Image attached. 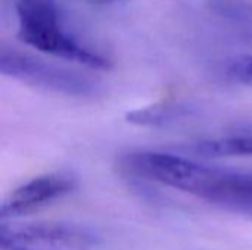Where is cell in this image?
Masks as SVG:
<instances>
[{
	"label": "cell",
	"instance_id": "7a4b0ae2",
	"mask_svg": "<svg viewBox=\"0 0 252 250\" xmlns=\"http://www.w3.org/2000/svg\"><path fill=\"white\" fill-rule=\"evenodd\" d=\"M0 71L4 77L15 78L24 84L58 94L90 97L100 91V85L84 74L13 49L1 50Z\"/></svg>",
	"mask_w": 252,
	"mask_h": 250
},
{
	"label": "cell",
	"instance_id": "9c48e42d",
	"mask_svg": "<svg viewBox=\"0 0 252 250\" xmlns=\"http://www.w3.org/2000/svg\"><path fill=\"white\" fill-rule=\"evenodd\" d=\"M87 1L94 3V4H115V3H123L128 0H87Z\"/></svg>",
	"mask_w": 252,
	"mask_h": 250
},
{
	"label": "cell",
	"instance_id": "277c9868",
	"mask_svg": "<svg viewBox=\"0 0 252 250\" xmlns=\"http://www.w3.org/2000/svg\"><path fill=\"white\" fill-rule=\"evenodd\" d=\"M74 189L75 178L69 174L50 172L35 177L7 194L1 203L0 217L1 220H12L28 215L62 199Z\"/></svg>",
	"mask_w": 252,
	"mask_h": 250
},
{
	"label": "cell",
	"instance_id": "6da1fadb",
	"mask_svg": "<svg viewBox=\"0 0 252 250\" xmlns=\"http://www.w3.org/2000/svg\"><path fill=\"white\" fill-rule=\"evenodd\" d=\"M18 38L27 46L92 69H108L109 60L80 43L65 27L55 0H18Z\"/></svg>",
	"mask_w": 252,
	"mask_h": 250
},
{
	"label": "cell",
	"instance_id": "ba28073f",
	"mask_svg": "<svg viewBox=\"0 0 252 250\" xmlns=\"http://www.w3.org/2000/svg\"><path fill=\"white\" fill-rule=\"evenodd\" d=\"M226 74L244 84H252V55H241L227 60Z\"/></svg>",
	"mask_w": 252,
	"mask_h": 250
},
{
	"label": "cell",
	"instance_id": "52a82bcc",
	"mask_svg": "<svg viewBox=\"0 0 252 250\" xmlns=\"http://www.w3.org/2000/svg\"><path fill=\"white\" fill-rule=\"evenodd\" d=\"M193 108L186 103L164 102L134 109L127 113V121L140 127H162L190 116Z\"/></svg>",
	"mask_w": 252,
	"mask_h": 250
},
{
	"label": "cell",
	"instance_id": "5b68a950",
	"mask_svg": "<svg viewBox=\"0 0 252 250\" xmlns=\"http://www.w3.org/2000/svg\"><path fill=\"white\" fill-rule=\"evenodd\" d=\"M202 199L227 211L252 215V174L214 168Z\"/></svg>",
	"mask_w": 252,
	"mask_h": 250
},
{
	"label": "cell",
	"instance_id": "3957f363",
	"mask_svg": "<svg viewBox=\"0 0 252 250\" xmlns=\"http://www.w3.org/2000/svg\"><path fill=\"white\" fill-rule=\"evenodd\" d=\"M0 237L1 250H94L100 243L93 230L68 222L3 225Z\"/></svg>",
	"mask_w": 252,
	"mask_h": 250
},
{
	"label": "cell",
	"instance_id": "8992f818",
	"mask_svg": "<svg viewBox=\"0 0 252 250\" xmlns=\"http://www.w3.org/2000/svg\"><path fill=\"white\" fill-rule=\"evenodd\" d=\"M188 149L204 158L252 156V124L238 125L219 137L196 141Z\"/></svg>",
	"mask_w": 252,
	"mask_h": 250
}]
</instances>
